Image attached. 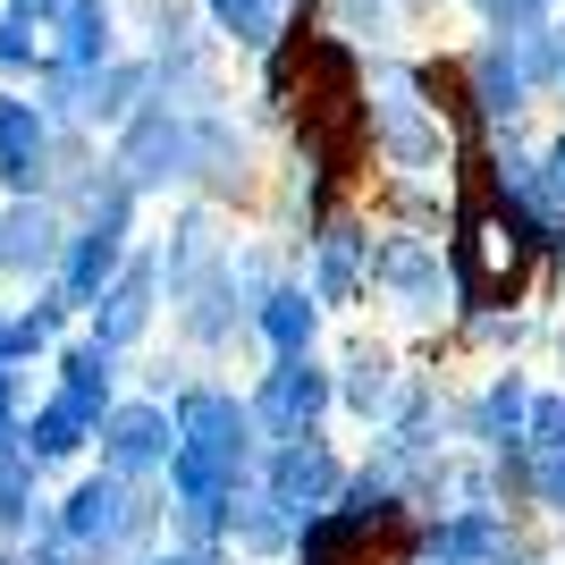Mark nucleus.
<instances>
[{
  "instance_id": "9d476101",
  "label": "nucleus",
  "mask_w": 565,
  "mask_h": 565,
  "mask_svg": "<svg viewBox=\"0 0 565 565\" xmlns=\"http://www.w3.org/2000/svg\"><path fill=\"white\" fill-rule=\"evenodd\" d=\"M338 397H347L363 423H388V405H397V363H388V354H354L347 380H338Z\"/></svg>"
},
{
  "instance_id": "dca6fc26",
  "label": "nucleus",
  "mask_w": 565,
  "mask_h": 565,
  "mask_svg": "<svg viewBox=\"0 0 565 565\" xmlns=\"http://www.w3.org/2000/svg\"><path fill=\"white\" fill-rule=\"evenodd\" d=\"M557 34H565V25H557ZM557 76H565V43H557Z\"/></svg>"
},
{
  "instance_id": "20e7f679",
  "label": "nucleus",
  "mask_w": 565,
  "mask_h": 565,
  "mask_svg": "<svg viewBox=\"0 0 565 565\" xmlns=\"http://www.w3.org/2000/svg\"><path fill=\"white\" fill-rule=\"evenodd\" d=\"M372 279L397 296V305L430 312V296H439V245L430 236H388V245H372Z\"/></svg>"
},
{
  "instance_id": "4468645a",
  "label": "nucleus",
  "mask_w": 565,
  "mask_h": 565,
  "mask_svg": "<svg viewBox=\"0 0 565 565\" xmlns=\"http://www.w3.org/2000/svg\"><path fill=\"white\" fill-rule=\"evenodd\" d=\"M143 296H152V270H136V279L110 296V312H102V338H136V330H143V312H152Z\"/></svg>"
},
{
  "instance_id": "1a4fd4ad",
  "label": "nucleus",
  "mask_w": 565,
  "mask_h": 565,
  "mask_svg": "<svg viewBox=\"0 0 565 565\" xmlns=\"http://www.w3.org/2000/svg\"><path fill=\"white\" fill-rule=\"evenodd\" d=\"M169 448H178V430H169L161 405H127L110 423V456L118 465H169Z\"/></svg>"
},
{
  "instance_id": "6e6552de",
  "label": "nucleus",
  "mask_w": 565,
  "mask_h": 565,
  "mask_svg": "<svg viewBox=\"0 0 565 565\" xmlns=\"http://www.w3.org/2000/svg\"><path fill=\"white\" fill-rule=\"evenodd\" d=\"M254 321H262V338L279 354H312V330H321V296H305V287H270L254 305Z\"/></svg>"
},
{
  "instance_id": "7ed1b4c3",
  "label": "nucleus",
  "mask_w": 565,
  "mask_h": 565,
  "mask_svg": "<svg viewBox=\"0 0 565 565\" xmlns=\"http://www.w3.org/2000/svg\"><path fill=\"white\" fill-rule=\"evenodd\" d=\"M338 490H347V472H338V456L312 430L305 439H279V456H270V507H287V515L305 523L321 507H338Z\"/></svg>"
},
{
  "instance_id": "2eb2a0df",
  "label": "nucleus",
  "mask_w": 565,
  "mask_h": 565,
  "mask_svg": "<svg viewBox=\"0 0 565 565\" xmlns=\"http://www.w3.org/2000/svg\"><path fill=\"white\" fill-rule=\"evenodd\" d=\"M541 186H548V212H565V136L548 143V161H541Z\"/></svg>"
},
{
  "instance_id": "423d86ee",
  "label": "nucleus",
  "mask_w": 565,
  "mask_h": 565,
  "mask_svg": "<svg viewBox=\"0 0 565 565\" xmlns=\"http://www.w3.org/2000/svg\"><path fill=\"white\" fill-rule=\"evenodd\" d=\"M414 565H507V523H498L490 507H465L456 523H439L423 541Z\"/></svg>"
},
{
  "instance_id": "9b49d317",
  "label": "nucleus",
  "mask_w": 565,
  "mask_h": 565,
  "mask_svg": "<svg viewBox=\"0 0 565 565\" xmlns=\"http://www.w3.org/2000/svg\"><path fill=\"white\" fill-rule=\"evenodd\" d=\"M76 532H85V541H118V532H127V523H143L136 515V498L118 490V481H94V490H76Z\"/></svg>"
},
{
  "instance_id": "f03ea898",
  "label": "nucleus",
  "mask_w": 565,
  "mask_h": 565,
  "mask_svg": "<svg viewBox=\"0 0 565 565\" xmlns=\"http://www.w3.org/2000/svg\"><path fill=\"white\" fill-rule=\"evenodd\" d=\"M330 397H338V380L330 372H312L305 354H279V372L262 380V397L245 405L262 430H279V439H305L321 414H330Z\"/></svg>"
},
{
  "instance_id": "f8f14e48",
  "label": "nucleus",
  "mask_w": 565,
  "mask_h": 565,
  "mask_svg": "<svg viewBox=\"0 0 565 565\" xmlns=\"http://www.w3.org/2000/svg\"><path fill=\"white\" fill-rule=\"evenodd\" d=\"M523 490L541 498L548 515H565V439L557 448H523Z\"/></svg>"
},
{
  "instance_id": "f257e3e1",
  "label": "nucleus",
  "mask_w": 565,
  "mask_h": 565,
  "mask_svg": "<svg viewBox=\"0 0 565 565\" xmlns=\"http://www.w3.org/2000/svg\"><path fill=\"white\" fill-rule=\"evenodd\" d=\"M532 245H541V236L523 228L515 212H481V203H472L465 220H456V245H448V279H456V296H465V305H507V296H515L523 287V270H532Z\"/></svg>"
},
{
  "instance_id": "0eeeda50",
  "label": "nucleus",
  "mask_w": 565,
  "mask_h": 565,
  "mask_svg": "<svg viewBox=\"0 0 565 565\" xmlns=\"http://www.w3.org/2000/svg\"><path fill=\"white\" fill-rule=\"evenodd\" d=\"M523 423H532V388L523 372H498L481 397H472V439H490V448H523Z\"/></svg>"
},
{
  "instance_id": "ddd939ff",
  "label": "nucleus",
  "mask_w": 565,
  "mask_h": 565,
  "mask_svg": "<svg viewBox=\"0 0 565 565\" xmlns=\"http://www.w3.org/2000/svg\"><path fill=\"white\" fill-rule=\"evenodd\" d=\"M212 18L228 25L236 43H270V25H279V0H212Z\"/></svg>"
},
{
  "instance_id": "39448f33",
  "label": "nucleus",
  "mask_w": 565,
  "mask_h": 565,
  "mask_svg": "<svg viewBox=\"0 0 565 565\" xmlns=\"http://www.w3.org/2000/svg\"><path fill=\"white\" fill-rule=\"evenodd\" d=\"M363 279H372V236H363V228L338 220V228L312 236V296H321V305H347Z\"/></svg>"
}]
</instances>
